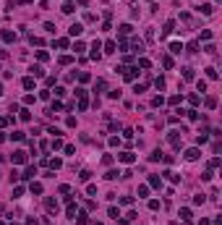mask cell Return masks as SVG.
<instances>
[{
  "label": "cell",
  "instance_id": "8",
  "mask_svg": "<svg viewBox=\"0 0 222 225\" xmlns=\"http://www.w3.org/2000/svg\"><path fill=\"white\" fill-rule=\"evenodd\" d=\"M32 191H34V194H42V183H32Z\"/></svg>",
  "mask_w": 222,
  "mask_h": 225
},
{
  "label": "cell",
  "instance_id": "5",
  "mask_svg": "<svg viewBox=\"0 0 222 225\" xmlns=\"http://www.w3.org/2000/svg\"><path fill=\"white\" fill-rule=\"evenodd\" d=\"M120 160H123V162H133V154H131V152H123Z\"/></svg>",
  "mask_w": 222,
  "mask_h": 225
},
{
  "label": "cell",
  "instance_id": "9",
  "mask_svg": "<svg viewBox=\"0 0 222 225\" xmlns=\"http://www.w3.org/2000/svg\"><path fill=\"white\" fill-rule=\"evenodd\" d=\"M0 89H3V87H0ZM0 94H3V92H0Z\"/></svg>",
  "mask_w": 222,
  "mask_h": 225
},
{
  "label": "cell",
  "instance_id": "6",
  "mask_svg": "<svg viewBox=\"0 0 222 225\" xmlns=\"http://www.w3.org/2000/svg\"><path fill=\"white\" fill-rule=\"evenodd\" d=\"M199 11H201V13H212V5H209V3H204V5L199 8Z\"/></svg>",
  "mask_w": 222,
  "mask_h": 225
},
{
  "label": "cell",
  "instance_id": "3",
  "mask_svg": "<svg viewBox=\"0 0 222 225\" xmlns=\"http://www.w3.org/2000/svg\"><path fill=\"white\" fill-rule=\"evenodd\" d=\"M185 160H199V149H188L185 152Z\"/></svg>",
  "mask_w": 222,
  "mask_h": 225
},
{
  "label": "cell",
  "instance_id": "4",
  "mask_svg": "<svg viewBox=\"0 0 222 225\" xmlns=\"http://www.w3.org/2000/svg\"><path fill=\"white\" fill-rule=\"evenodd\" d=\"M170 50H172V53H183V45H180V42H172Z\"/></svg>",
  "mask_w": 222,
  "mask_h": 225
},
{
  "label": "cell",
  "instance_id": "7",
  "mask_svg": "<svg viewBox=\"0 0 222 225\" xmlns=\"http://www.w3.org/2000/svg\"><path fill=\"white\" fill-rule=\"evenodd\" d=\"M16 37V34H13V32H3V39H5V42H11V39Z\"/></svg>",
  "mask_w": 222,
  "mask_h": 225
},
{
  "label": "cell",
  "instance_id": "1",
  "mask_svg": "<svg viewBox=\"0 0 222 225\" xmlns=\"http://www.w3.org/2000/svg\"><path fill=\"white\" fill-rule=\"evenodd\" d=\"M13 162H16V165L26 162V152H16V154H13Z\"/></svg>",
  "mask_w": 222,
  "mask_h": 225
},
{
  "label": "cell",
  "instance_id": "2",
  "mask_svg": "<svg viewBox=\"0 0 222 225\" xmlns=\"http://www.w3.org/2000/svg\"><path fill=\"white\" fill-rule=\"evenodd\" d=\"M81 32H84V26H81V24H73V26H71V37H78Z\"/></svg>",
  "mask_w": 222,
  "mask_h": 225
}]
</instances>
